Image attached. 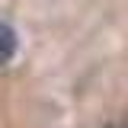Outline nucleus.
Returning <instances> with one entry per match:
<instances>
[{
    "instance_id": "nucleus-2",
    "label": "nucleus",
    "mask_w": 128,
    "mask_h": 128,
    "mask_svg": "<svg viewBox=\"0 0 128 128\" xmlns=\"http://www.w3.org/2000/svg\"><path fill=\"white\" fill-rule=\"evenodd\" d=\"M109 128H115V125H109Z\"/></svg>"
},
{
    "instance_id": "nucleus-1",
    "label": "nucleus",
    "mask_w": 128,
    "mask_h": 128,
    "mask_svg": "<svg viewBox=\"0 0 128 128\" xmlns=\"http://www.w3.org/2000/svg\"><path fill=\"white\" fill-rule=\"evenodd\" d=\"M16 32H13V26H6V22H0V64H6L10 58L16 54Z\"/></svg>"
}]
</instances>
